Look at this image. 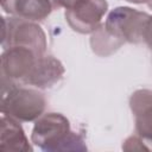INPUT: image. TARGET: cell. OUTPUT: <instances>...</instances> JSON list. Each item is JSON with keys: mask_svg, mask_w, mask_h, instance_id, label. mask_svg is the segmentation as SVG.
I'll list each match as a JSON object with an SVG mask.
<instances>
[{"mask_svg": "<svg viewBox=\"0 0 152 152\" xmlns=\"http://www.w3.org/2000/svg\"><path fill=\"white\" fill-rule=\"evenodd\" d=\"M31 141L45 152L87 151L83 138L70 129L69 120L61 113L40 115L34 122Z\"/></svg>", "mask_w": 152, "mask_h": 152, "instance_id": "obj_1", "label": "cell"}, {"mask_svg": "<svg viewBox=\"0 0 152 152\" xmlns=\"http://www.w3.org/2000/svg\"><path fill=\"white\" fill-rule=\"evenodd\" d=\"M46 100L38 89L18 87L15 82L1 80V112L19 122L36 121L43 115Z\"/></svg>", "mask_w": 152, "mask_h": 152, "instance_id": "obj_2", "label": "cell"}, {"mask_svg": "<svg viewBox=\"0 0 152 152\" xmlns=\"http://www.w3.org/2000/svg\"><path fill=\"white\" fill-rule=\"evenodd\" d=\"M24 46L31 49L37 57L46 51V36L36 23L21 18H2V48Z\"/></svg>", "mask_w": 152, "mask_h": 152, "instance_id": "obj_3", "label": "cell"}, {"mask_svg": "<svg viewBox=\"0 0 152 152\" xmlns=\"http://www.w3.org/2000/svg\"><path fill=\"white\" fill-rule=\"evenodd\" d=\"M150 15L131 7H116L109 12L103 26L108 33L124 43L144 42V28Z\"/></svg>", "mask_w": 152, "mask_h": 152, "instance_id": "obj_4", "label": "cell"}, {"mask_svg": "<svg viewBox=\"0 0 152 152\" xmlns=\"http://www.w3.org/2000/svg\"><path fill=\"white\" fill-rule=\"evenodd\" d=\"M107 10L106 0H77L65 10V19L74 31L83 34L93 33L101 25Z\"/></svg>", "mask_w": 152, "mask_h": 152, "instance_id": "obj_5", "label": "cell"}, {"mask_svg": "<svg viewBox=\"0 0 152 152\" xmlns=\"http://www.w3.org/2000/svg\"><path fill=\"white\" fill-rule=\"evenodd\" d=\"M37 58L36 53L28 48L11 46L5 49L1 55V80L21 82Z\"/></svg>", "mask_w": 152, "mask_h": 152, "instance_id": "obj_6", "label": "cell"}, {"mask_svg": "<svg viewBox=\"0 0 152 152\" xmlns=\"http://www.w3.org/2000/svg\"><path fill=\"white\" fill-rule=\"evenodd\" d=\"M64 71L63 64L57 58L44 55L36 59L31 70L21 82L38 89H46L56 84L63 77Z\"/></svg>", "mask_w": 152, "mask_h": 152, "instance_id": "obj_7", "label": "cell"}, {"mask_svg": "<svg viewBox=\"0 0 152 152\" xmlns=\"http://www.w3.org/2000/svg\"><path fill=\"white\" fill-rule=\"evenodd\" d=\"M129 107L135 119L138 135L152 141V90H135L129 99Z\"/></svg>", "mask_w": 152, "mask_h": 152, "instance_id": "obj_8", "label": "cell"}, {"mask_svg": "<svg viewBox=\"0 0 152 152\" xmlns=\"http://www.w3.org/2000/svg\"><path fill=\"white\" fill-rule=\"evenodd\" d=\"M1 7L6 13L30 21H43L53 10L51 0H1Z\"/></svg>", "mask_w": 152, "mask_h": 152, "instance_id": "obj_9", "label": "cell"}, {"mask_svg": "<svg viewBox=\"0 0 152 152\" xmlns=\"http://www.w3.org/2000/svg\"><path fill=\"white\" fill-rule=\"evenodd\" d=\"M0 150L7 152H31L32 146L18 120L1 115L0 124Z\"/></svg>", "mask_w": 152, "mask_h": 152, "instance_id": "obj_10", "label": "cell"}, {"mask_svg": "<svg viewBox=\"0 0 152 152\" xmlns=\"http://www.w3.org/2000/svg\"><path fill=\"white\" fill-rule=\"evenodd\" d=\"M122 44L125 43L108 33L103 25H100L99 28H96L91 33L90 46L93 51L99 56H109L115 52Z\"/></svg>", "mask_w": 152, "mask_h": 152, "instance_id": "obj_11", "label": "cell"}, {"mask_svg": "<svg viewBox=\"0 0 152 152\" xmlns=\"http://www.w3.org/2000/svg\"><path fill=\"white\" fill-rule=\"evenodd\" d=\"M124 151H152V141H148L140 135L128 137L122 144Z\"/></svg>", "mask_w": 152, "mask_h": 152, "instance_id": "obj_12", "label": "cell"}, {"mask_svg": "<svg viewBox=\"0 0 152 152\" xmlns=\"http://www.w3.org/2000/svg\"><path fill=\"white\" fill-rule=\"evenodd\" d=\"M144 43L152 51V15H150L144 28Z\"/></svg>", "mask_w": 152, "mask_h": 152, "instance_id": "obj_13", "label": "cell"}, {"mask_svg": "<svg viewBox=\"0 0 152 152\" xmlns=\"http://www.w3.org/2000/svg\"><path fill=\"white\" fill-rule=\"evenodd\" d=\"M77 0H51L52 2V6H53V10L56 8H61V7H64L65 10L71 7Z\"/></svg>", "mask_w": 152, "mask_h": 152, "instance_id": "obj_14", "label": "cell"}, {"mask_svg": "<svg viewBox=\"0 0 152 152\" xmlns=\"http://www.w3.org/2000/svg\"><path fill=\"white\" fill-rule=\"evenodd\" d=\"M128 2H133V4H147L150 0H126Z\"/></svg>", "mask_w": 152, "mask_h": 152, "instance_id": "obj_15", "label": "cell"}, {"mask_svg": "<svg viewBox=\"0 0 152 152\" xmlns=\"http://www.w3.org/2000/svg\"><path fill=\"white\" fill-rule=\"evenodd\" d=\"M147 6H148V7H150V8L152 10V0H150V1L147 2Z\"/></svg>", "mask_w": 152, "mask_h": 152, "instance_id": "obj_16", "label": "cell"}]
</instances>
